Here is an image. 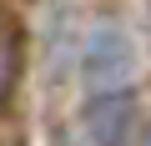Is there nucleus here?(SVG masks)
<instances>
[{"label":"nucleus","mask_w":151,"mask_h":146,"mask_svg":"<svg viewBox=\"0 0 151 146\" xmlns=\"http://www.w3.org/2000/svg\"><path fill=\"white\" fill-rule=\"evenodd\" d=\"M131 70H136V45H131L121 30L101 25V30L86 40V55H81V76H86V86H91L96 96H101V91H126Z\"/></svg>","instance_id":"f257e3e1"},{"label":"nucleus","mask_w":151,"mask_h":146,"mask_svg":"<svg viewBox=\"0 0 151 146\" xmlns=\"http://www.w3.org/2000/svg\"><path fill=\"white\" fill-rule=\"evenodd\" d=\"M131 91H101L86 106V141L91 146H126L131 131Z\"/></svg>","instance_id":"f03ea898"},{"label":"nucleus","mask_w":151,"mask_h":146,"mask_svg":"<svg viewBox=\"0 0 151 146\" xmlns=\"http://www.w3.org/2000/svg\"><path fill=\"white\" fill-rule=\"evenodd\" d=\"M15 76H20V30L10 15H0V106H5Z\"/></svg>","instance_id":"7ed1b4c3"},{"label":"nucleus","mask_w":151,"mask_h":146,"mask_svg":"<svg viewBox=\"0 0 151 146\" xmlns=\"http://www.w3.org/2000/svg\"><path fill=\"white\" fill-rule=\"evenodd\" d=\"M141 146H151V131H146V141H141Z\"/></svg>","instance_id":"20e7f679"}]
</instances>
